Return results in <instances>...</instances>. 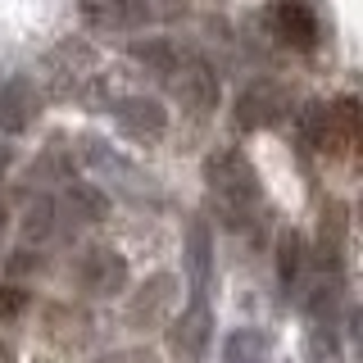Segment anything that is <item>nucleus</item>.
<instances>
[{
    "mask_svg": "<svg viewBox=\"0 0 363 363\" xmlns=\"http://www.w3.org/2000/svg\"><path fill=\"white\" fill-rule=\"evenodd\" d=\"M272 340L264 332H232L223 345V363H268Z\"/></svg>",
    "mask_w": 363,
    "mask_h": 363,
    "instance_id": "15",
    "label": "nucleus"
},
{
    "mask_svg": "<svg viewBox=\"0 0 363 363\" xmlns=\"http://www.w3.org/2000/svg\"><path fill=\"white\" fill-rule=\"evenodd\" d=\"M50 73H55V96H82L86 82H91V50L77 41L60 45V50L50 55Z\"/></svg>",
    "mask_w": 363,
    "mask_h": 363,
    "instance_id": "10",
    "label": "nucleus"
},
{
    "mask_svg": "<svg viewBox=\"0 0 363 363\" xmlns=\"http://www.w3.org/2000/svg\"><path fill=\"white\" fill-rule=\"evenodd\" d=\"M213 340V309H209V291H191V304L182 309L173 323V354L182 363H200L204 350Z\"/></svg>",
    "mask_w": 363,
    "mask_h": 363,
    "instance_id": "5",
    "label": "nucleus"
},
{
    "mask_svg": "<svg viewBox=\"0 0 363 363\" xmlns=\"http://www.w3.org/2000/svg\"><path fill=\"white\" fill-rule=\"evenodd\" d=\"M5 164H9V150H5V145H0V173H5Z\"/></svg>",
    "mask_w": 363,
    "mask_h": 363,
    "instance_id": "18",
    "label": "nucleus"
},
{
    "mask_svg": "<svg viewBox=\"0 0 363 363\" xmlns=\"http://www.w3.org/2000/svg\"><path fill=\"white\" fill-rule=\"evenodd\" d=\"M113 123L132 136V141H159L168 132V109L155 96H118L113 100Z\"/></svg>",
    "mask_w": 363,
    "mask_h": 363,
    "instance_id": "8",
    "label": "nucleus"
},
{
    "mask_svg": "<svg viewBox=\"0 0 363 363\" xmlns=\"http://www.w3.org/2000/svg\"><path fill=\"white\" fill-rule=\"evenodd\" d=\"M304 264H309L304 236L286 232V236H281V245H277V277H281V286H286V295H291V291L304 281Z\"/></svg>",
    "mask_w": 363,
    "mask_h": 363,
    "instance_id": "14",
    "label": "nucleus"
},
{
    "mask_svg": "<svg viewBox=\"0 0 363 363\" xmlns=\"http://www.w3.org/2000/svg\"><path fill=\"white\" fill-rule=\"evenodd\" d=\"M209 272H213V232H209L204 218H196L186 227V277H191V291H209Z\"/></svg>",
    "mask_w": 363,
    "mask_h": 363,
    "instance_id": "12",
    "label": "nucleus"
},
{
    "mask_svg": "<svg viewBox=\"0 0 363 363\" xmlns=\"http://www.w3.org/2000/svg\"><path fill=\"white\" fill-rule=\"evenodd\" d=\"M23 304H28V291H18V286H5V291H0V318H14Z\"/></svg>",
    "mask_w": 363,
    "mask_h": 363,
    "instance_id": "17",
    "label": "nucleus"
},
{
    "mask_svg": "<svg viewBox=\"0 0 363 363\" xmlns=\"http://www.w3.org/2000/svg\"><path fill=\"white\" fill-rule=\"evenodd\" d=\"M173 286H177V281L168 277V272L150 277V281L141 286V295L128 304V323H132V327H155L159 318L168 313V304H173Z\"/></svg>",
    "mask_w": 363,
    "mask_h": 363,
    "instance_id": "11",
    "label": "nucleus"
},
{
    "mask_svg": "<svg viewBox=\"0 0 363 363\" xmlns=\"http://www.w3.org/2000/svg\"><path fill=\"white\" fill-rule=\"evenodd\" d=\"M82 18L100 32H136L155 14L150 0H77Z\"/></svg>",
    "mask_w": 363,
    "mask_h": 363,
    "instance_id": "9",
    "label": "nucleus"
},
{
    "mask_svg": "<svg viewBox=\"0 0 363 363\" xmlns=\"http://www.w3.org/2000/svg\"><path fill=\"white\" fill-rule=\"evenodd\" d=\"M268 32L277 37L281 45H291V50H313L318 45V14L304 0H277V5H268Z\"/></svg>",
    "mask_w": 363,
    "mask_h": 363,
    "instance_id": "7",
    "label": "nucleus"
},
{
    "mask_svg": "<svg viewBox=\"0 0 363 363\" xmlns=\"http://www.w3.org/2000/svg\"><path fill=\"white\" fill-rule=\"evenodd\" d=\"M37 113H41V91L32 77L14 73L0 82V132L5 136H23L37 123Z\"/></svg>",
    "mask_w": 363,
    "mask_h": 363,
    "instance_id": "6",
    "label": "nucleus"
},
{
    "mask_svg": "<svg viewBox=\"0 0 363 363\" xmlns=\"http://www.w3.org/2000/svg\"><path fill=\"white\" fill-rule=\"evenodd\" d=\"M286 113H291V91L281 82H272V77H255L236 96V128H245V132L277 128Z\"/></svg>",
    "mask_w": 363,
    "mask_h": 363,
    "instance_id": "4",
    "label": "nucleus"
},
{
    "mask_svg": "<svg viewBox=\"0 0 363 363\" xmlns=\"http://www.w3.org/2000/svg\"><path fill=\"white\" fill-rule=\"evenodd\" d=\"M91 363H159V359L150 354V350H113V354H100Z\"/></svg>",
    "mask_w": 363,
    "mask_h": 363,
    "instance_id": "16",
    "label": "nucleus"
},
{
    "mask_svg": "<svg viewBox=\"0 0 363 363\" xmlns=\"http://www.w3.org/2000/svg\"><path fill=\"white\" fill-rule=\"evenodd\" d=\"M204 186H209V204L227 232H245L264 213L259 173L241 150H213L204 159Z\"/></svg>",
    "mask_w": 363,
    "mask_h": 363,
    "instance_id": "2",
    "label": "nucleus"
},
{
    "mask_svg": "<svg viewBox=\"0 0 363 363\" xmlns=\"http://www.w3.org/2000/svg\"><path fill=\"white\" fill-rule=\"evenodd\" d=\"M73 281L82 295H96V300H109V295L128 291V259L113 245H91L77 255L73 264Z\"/></svg>",
    "mask_w": 363,
    "mask_h": 363,
    "instance_id": "3",
    "label": "nucleus"
},
{
    "mask_svg": "<svg viewBox=\"0 0 363 363\" xmlns=\"http://www.w3.org/2000/svg\"><path fill=\"white\" fill-rule=\"evenodd\" d=\"M132 60L141 68H150L159 82L177 96L182 109L209 113L213 105H218V73L209 68V60H200V55L186 50V45H177L168 37H150V41L132 45Z\"/></svg>",
    "mask_w": 363,
    "mask_h": 363,
    "instance_id": "1",
    "label": "nucleus"
},
{
    "mask_svg": "<svg viewBox=\"0 0 363 363\" xmlns=\"http://www.w3.org/2000/svg\"><path fill=\"white\" fill-rule=\"evenodd\" d=\"M86 159H91V168H96V173H105L113 182V186L132 191V196H145V191H150V177H141L128 159H118L113 150H105L100 141H86Z\"/></svg>",
    "mask_w": 363,
    "mask_h": 363,
    "instance_id": "13",
    "label": "nucleus"
}]
</instances>
